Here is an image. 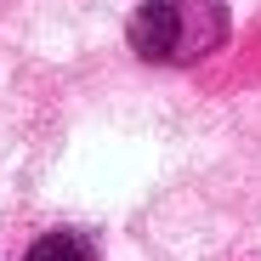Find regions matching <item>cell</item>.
I'll use <instances>...</instances> for the list:
<instances>
[{
    "label": "cell",
    "mask_w": 261,
    "mask_h": 261,
    "mask_svg": "<svg viewBox=\"0 0 261 261\" xmlns=\"http://www.w3.org/2000/svg\"><path fill=\"white\" fill-rule=\"evenodd\" d=\"M188 12H193L188 0H153V6H142L137 17H130V46H137L142 57H153V63L188 57V46H182Z\"/></svg>",
    "instance_id": "1"
},
{
    "label": "cell",
    "mask_w": 261,
    "mask_h": 261,
    "mask_svg": "<svg viewBox=\"0 0 261 261\" xmlns=\"http://www.w3.org/2000/svg\"><path fill=\"white\" fill-rule=\"evenodd\" d=\"M23 261H97V250L85 244L80 233H46V239H34Z\"/></svg>",
    "instance_id": "2"
}]
</instances>
